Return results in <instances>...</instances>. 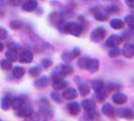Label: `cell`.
I'll return each mask as SVG.
<instances>
[{"mask_svg": "<svg viewBox=\"0 0 134 121\" xmlns=\"http://www.w3.org/2000/svg\"><path fill=\"white\" fill-rule=\"evenodd\" d=\"M62 30L67 34H72L74 36H80L83 30H84V25L80 22H68L64 24L62 27Z\"/></svg>", "mask_w": 134, "mask_h": 121, "instance_id": "6da1fadb", "label": "cell"}, {"mask_svg": "<svg viewBox=\"0 0 134 121\" xmlns=\"http://www.w3.org/2000/svg\"><path fill=\"white\" fill-rule=\"evenodd\" d=\"M18 60L22 64H29L34 60V54L27 48L18 47Z\"/></svg>", "mask_w": 134, "mask_h": 121, "instance_id": "7a4b0ae2", "label": "cell"}, {"mask_svg": "<svg viewBox=\"0 0 134 121\" xmlns=\"http://www.w3.org/2000/svg\"><path fill=\"white\" fill-rule=\"evenodd\" d=\"M107 35V31L104 27L98 26L91 32V40L94 42H100L104 40Z\"/></svg>", "mask_w": 134, "mask_h": 121, "instance_id": "3957f363", "label": "cell"}, {"mask_svg": "<svg viewBox=\"0 0 134 121\" xmlns=\"http://www.w3.org/2000/svg\"><path fill=\"white\" fill-rule=\"evenodd\" d=\"M5 56L7 60H9L10 62H16L18 60V47L14 42H10L8 45V51L6 52Z\"/></svg>", "mask_w": 134, "mask_h": 121, "instance_id": "277c9868", "label": "cell"}, {"mask_svg": "<svg viewBox=\"0 0 134 121\" xmlns=\"http://www.w3.org/2000/svg\"><path fill=\"white\" fill-rule=\"evenodd\" d=\"M17 116L19 117H23V118H27V117H30L31 115L34 114V109L32 107L29 105V104H23L19 109H17V112H16Z\"/></svg>", "mask_w": 134, "mask_h": 121, "instance_id": "5b68a950", "label": "cell"}, {"mask_svg": "<svg viewBox=\"0 0 134 121\" xmlns=\"http://www.w3.org/2000/svg\"><path fill=\"white\" fill-rule=\"evenodd\" d=\"M81 54V50L78 47H75L72 52H64L62 54V60L65 62H72L76 58H78Z\"/></svg>", "mask_w": 134, "mask_h": 121, "instance_id": "8992f818", "label": "cell"}, {"mask_svg": "<svg viewBox=\"0 0 134 121\" xmlns=\"http://www.w3.org/2000/svg\"><path fill=\"white\" fill-rule=\"evenodd\" d=\"M122 42L121 35L118 34H111L106 40V46L109 47H118Z\"/></svg>", "mask_w": 134, "mask_h": 121, "instance_id": "52a82bcc", "label": "cell"}, {"mask_svg": "<svg viewBox=\"0 0 134 121\" xmlns=\"http://www.w3.org/2000/svg\"><path fill=\"white\" fill-rule=\"evenodd\" d=\"M127 100L128 97L124 93H122V92L116 91V93L112 95V101L114 102L115 104H117V105H123V104H125L127 102Z\"/></svg>", "mask_w": 134, "mask_h": 121, "instance_id": "ba28073f", "label": "cell"}, {"mask_svg": "<svg viewBox=\"0 0 134 121\" xmlns=\"http://www.w3.org/2000/svg\"><path fill=\"white\" fill-rule=\"evenodd\" d=\"M62 97L65 100H74L78 97V91L75 88H67L63 93H62Z\"/></svg>", "mask_w": 134, "mask_h": 121, "instance_id": "9c48e42d", "label": "cell"}, {"mask_svg": "<svg viewBox=\"0 0 134 121\" xmlns=\"http://www.w3.org/2000/svg\"><path fill=\"white\" fill-rule=\"evenodd\" d=\"M122 54L127 58V59H131L134 57V43H130L127 42L124 45V47H122V51H121Z\"/></svg>", "mask_w": 134, "mask_h": 121, "instance_id": "30bf717a", "label": "cell"}, {"mask_svg": "<svg viewBox=\"0 0 134 121\" xmlns=\"http://www.w3.org/2000/svg\"><path fill=\"white\" fill-rule=\"evenodd\" d=\"M117 115L123 119H128V120L134 119V111L130 108H122L120 110H118Z\"/></svg>", "mask_w": 134, "mask_h": 121, "instance_id": "8fae6325", "label": "cell"}, {"mask_svg": "<svg viewBox=\"0 0 134 121\" xmlns=\"http://www.w3.org/2000/svg\"><path fill=\"white\" fill-rule=\"evenodd\" d=\"M102 113L108 117H115L117 116V110L110 103H106L102 107Z\"/></svg>", "mask_w": 134, "mask_h": 121, "instance_id": "7c38bea8", "label": "cell"}, {"mask_svg": "<svg viewBox=\"0 0 134 121\" xmlns=\"http://www.w3.org/2000/svg\"><path fill=\"white\" fill-rule=\"evenodd\" d=\"M66 108L68 112L73 116H78V114L80 113V104L78 102H70L67 104Z\"/></svg>", "mask_w": 134, "mask_h": 121, "instance_id": "4fadbf2b", "label": "cell"}, {"mask_svg": "<svg viewBox=\"0 0 134 121\" xmlns=\"http://www.w3.org/2000/svg\"><path fill=\"white\" fill-rule=\"evenodd\" d=\"M92 58H89V57H82L78 60V66L82 70H89L91 65H92Z\"/></svg>", "mask_w": 134, "mask_h": 121, "instance_id": "5bb4252c", "label": "cell"}, {"mask_svg": "<svg viewBox=\"0 0 134 121\" xmlns=\"http://www.w3.org/2000/svg\"><path fill=\"white\" fill-rule=\"evenodd\" d=\"M40 115L44 120H51L54 117V112L52 111V109L46 107V105H44V106H41L40 108Z\"/></svg>", "mask_w": 134, "mask_h": 121, "instance_id": "9a60e30c", "label": "cell"}, {"mask_svg": "<svg viewBox=\"0 0 134 121\" xmlns=\"http://www.w3.org/2000/svg\"><path fill=\"white\" fill-rule=\"evenodd\" d=\"M93 11H94V12H93V15H94L95 19L98 20V21H102V22H103V21L108 20V18H109V14L103 12L99 8H94Z\"/></svg>", "mask_w": 134, "mask_h": 121, "instance_id": "2e32d148", "label": "cell"}, {"mask_svg": "<svg viewBox=\"0 0 134 121\" xmlns=\"http://www.w3.org/2000/svg\"><path fill=\"white\" fill-rule=\"evenodd\" d=\"M37 8V1L36 0H27L26 2H24L22 4V9L27 12H31L34 11Z\"/></svg>", "mask_w": 134, "mask_h": 121, "instance_id": "e0dca14e", "label": "cell"}, {"mask_svg": "<svg viewBox=\"0 0 134 121\" xmlns=\"http://www.w3.org/2000/svg\"><path fill=\"white\" fill-rule=\"evenodd\" d=\"M48 85V78L47 76H42L40 77L37 80L34 82V87L37 89H44Z\"/></svg>", "mask_w": 134, "mask_h": 121, "instance_id": "ac0fdd59", "label": "cell"}, {"mask_svg": "<svg viewBox=\"0 0 134 121\" xmlns=\"http://www.w3.org/2000/svg\"><path fill=\"white\" fill-rule=\"evenodd\" d=\"M84 119H86V120H99L100 119V114H99V112H97L95 109L93 110H88L86 111V113L84 115Z\"/></svg>", "mask_w": 134, "mask_h": 121, "instance_id": "d6986e66", "label": "cell"}, {"mask_svg": "<svg viewBox=\"0 0 134 121\" xmlns=\"http://www.w3.org/2000/svg\"><path fill=\"white\" fill-rule=\"evenodd\" d=\"M12 96L9 94L5 95L2 99H1V108L3 110H8L11 107V103H12Z\"/></svg>", "mask_w": 134, "mask_h": 121, "instance_id": "ffe728a7", "label": "cell"}, {"mask_svg": "<svg viewBox=\"0 0 134 121\" xmlns=\"http://www.w3.org/2000/svg\"><path fill=\"white\" fill-rule=\"evenodd\" d=\"M82 107L84 108L86 111L88 110H93L96 108V102L91 98H87L82 101Z\"/></svg>", "mask_w": 134, "mask_h": 121, "instance_id": "44dd1931", "label": "cell"}, {"mask_svg": "<svg viewBox=\"0 0 134 121\" xmlns=\"http://www.w3.org/2000/svg\"><path fill=\"white\" fill-rule=\"evenodd\" d=\"M23 104H25V99L23 97H14L12 98V103H11V107L14 110L19 109Z\"/></svg>", "mask_w": 134, "mask_h": 121, "instance_id": "7402d4cb", "label": "cell"}, {"mask_svg": "<svg viewBox=\"0 0 134 121\" xmlns=\"http://www.w3.org/2000/svg\"><path fill=\"white\" fill-rule=\"evenodd\" d=\"M91 85H92V88H93V90L95 92L100 91V90L105 88V83L102 80H100V79H96V80L91 81Z\"/></svg>", "mask_w": 134, "mask_h": 121, "instance_id": "603a6c76", "label": "cell"}, {"mask_svg": "<svg viewBox=\"0 0 134 121\" xmlns=\"http://www.w3.org/2000/svg\"><path fill=\"white\" fill-rule=\"evenodd\" d=\"M59 71H60V73L64 75L65 77H66V76H70V75H73V73H74L73 67H71L70 65H66V64H65V65H60Z\"/></svg>", "mask_w": 134, "mask_h": 121, "instance_id": "cb8c5ba5", "label": "cell"}, {"mask_svg": "<svg viewBox=\"0 0 134 121\" xmlns=\"http://www.w3.org/2000/svg\"><path fill=\"white\" fill-rule=\"evenodd\" d=\"M110 26L114 29H121L124 27V21L120 18H113L110 20Z\"/></svg>", "mask_w": 134, "mask_h": 121, "instance_id": "d4e9b609", "label": "cell"}, {"mask_svg": "<svg viewBox=\"0 0 134 121\" xmlns=\"http://www.w3.org/2000/svg\"><path fill=\"white\" fill-rule=\"evenodd\" d=\"M53 83V88H54L55 91H59V90H63L67 87L68 83L64 79H60V80H57L52 82Z\"/></svg>", "mask_w": 134, "mask_h": 121, "instance_id": "484cf974", "label": "cell"}, {"mask_svg": "<svg viewBox=\"0 0 134 121\" xmlns=\"http://www.w3.org/2000/svg\"><path fill=\"white\" fill-rule=\"evenodd\" d=\"M24 74H25L24 68L16 66V67H14L13 69H12V75H13L16 79H21V78L24 76Z\"/></svg>", "mask_w": 134, "mask_h": 121, "instance_id": "4316f807", "label": "cell"}, {"mask_svg": "<svg viewBox=\"0 0 134 121\" xmlns=\"http://www.w3.org/2000/svg\"><path fill=\"white\" fill-rule=\"evenodd\" d=\"M108 96V90L107 89H102L100 91H97L96 92V99L98 102H104V101L106 100V98H107Z\"/></svg>", "mask_w": 134, "mask_h": 121, "instance_id": "83f0119b", "label": "cell"}, {"mask_svg": "<svg viewBox=\"0 0 134 121\" xmlns=\"http://www.w3.org/2000/svg\"><path fill=\"white\" fill-rule=\"evenodd\" d=\"M90 91H91V89H90L89 85H87V84L82 83V84L79 85V93L81 94V96L86 97V96L90 94Z\"/></svg>", "mask_w": 134, "mask_h": 121, "instance_id": "f1b7e54d", "label": "cell"}, {"mask_svg": "<svg viewBox=\"0 0 134 121\" xmlns=\"http://www.w3.org/2000/svg\"><path fill=\"white\" fill-rule=\"evenodd\" d=\"M0 67H1L2 70H4V71H9V70L12 69V62H10V60H7V59H3V60H1V62H0Z\"/></svg>", "mask_w": 134, "mask_h": 121, "instance_id": "f546056e", "label": "cell"}, {"mask_svg": "<svg viewBox=\"0 0 134 121\" xmlns=\"http://www.w3.org/2000/svg\"><path fill=\"white\" fill-rule=\"evenodd\" d=\"M99 67H100V63H99V60L98 59H93L92 60V65H91V67L89 69V73H91V74H94L96 72H98V70H99Z\"/></svg>", "mask_w": 134, "mask_h": 121, "instance_id": "4dcf8cb0", "label": "cell"}, {"mask_svg": "<svg viewBox=\"0 0 134 121\" xmlns=\"http://www.w3.org/2000/svg\"><path fill=\"white\" fill-rule=\"evenodd\" d=\"M49 19L52 20V22L54 23V25H60V23H62V16H60L59 13H55V12H54V13H52L51 15H49Z\"/></svg>", "mask_w": 134, "mask_h": 121, "instance_id": "1f68e13d", "label": "cell"}, {"mask_svg": "<svg viewBox=\"0 0 134 121\" xmlns=\"http://www.w3.org/2000/svg\"><path fill=\"white\" fill-rule=\"evenodd\" d=\"M40 72H41V69H40L38 66H34V67L29 68V70H28L29 76H31V77H34V78L38 77L40 74Z\"/></svg>", "mask_w": 134, "mask_h": 121, "instance_id": "d6a6232c", "label": "cell"}, {"mask_svg": "<svg viewBox=\"0 0 134 121\" xmlns=\"http://www.w3.org/2000/svg\"><path fill=\"white\" fill-rule=\"evenodd\" d=\"M122 89V86H121L120 84H117V83H109L107 85V90L108 92L110 91V92H112V91H119Z\"/></svg>", "mask_w": 134, "mask_h": 121, "instance_id": "836d02e7", "label": "cell"}, {"mask_svg": "<svg viewBox=\"0 0 134 121\" xmlns=\"http://www.w3.org/2000/svg\"><path fill=\"white\" fill-rule=\"evenodd\" d=\"M9 25L10 27L12 28V29H15V30H17V29H20L21 27L23 26V22L22 21H20V20H12L10 23H9Z\"/></svg>", "mask_w": 134, "mask_h": 121, "instance_id": "e575fe53", "label": "cell"}, {"mask_svg": "<svg viewBox=\"0 0 134 121\" xmlns=\"http://www.w3.org/2000/svg\"><path fill=\"white\" fill-rule=\"evenodd\" d=\"M125 22L131 29H134V15L128 14L125 16Z\"/></svg>", "mask_w": 134, "mask_h": 121, "instance_id": "d590c367", "label": "cell"}, {"mask_svg": "<svg viewBox=\"0 0 134 121\" xmlns=\"http://www.w3.org/2000/svg\"><path fill=\"white\" fill-rule=\"evenodd\" d=\"M106 11H107L108 14H116L119 13L120 11V8L117 6V5H110L106 8Z\"/></svg>", "mask_w": 134, "mask_h": 121, "instance_id": "8d00e7d4", "label": "cell"}, {"mask_svg": "<svg viewBox=\"0 0 134 121\" xmlns=\"http://www.w3.org/2000/svg\"><path fill=\"white\" fill-rule=\"evenodd\" d=\"M120 50L118 48V47H111V50L109 51V53H108V56L110 57V58H117L119 54H120Z\"/></svg>", "mask_w": 134, "mask_h": 121, "instance_id": "74e56055", "label": "cell"}, {"mask_svg": "<svg viewBox=\"0 0 134 121\" xmlns=\"http://www.w3.org/2000/svg\"><path fill=\"white\" fill-rule=\"evenodd\" d=\"M41 66L44 68V69H48V68H51L53 66V60H51V59H42L41 60Z\"/></svg>", "mask_w": 134, "mask_h": 121, "instance_id": "f35d334b", "label": "cell"}, {"mask_svg": "<svg viewBox=\"0 0 134 121\" xmlns=\"http://www.w3.org/2000/svg\"><path fill=\"white\" fill-rule=\"evenodd\" d=\"M51 95H52V98L54 99V101L58 102V103H60V102H62V96H60L59 93H57V92H53Z\"/></svg>", "mask_w": 134, "mask_h": 121, "instance_id": "ab89813d", "label": "cell"}, {"mask_svg": "<svg viewBox=\"0 0 134 121\" xmlns=\"http://www.w3.org/2000/svg\"><path fill=\"white\" fill-rule=\"evenodd\" d=\"M7 30L6 29H4V28H2V27H0V40H5L7 37Z\"/></svg>", "mask_w": 134, "mask_h": 121, "instance_id": "60d3db41", "label": "cell"}, {"mask_svg": "<svg viewBox=\"0 0 134 121\" xmlns=\"http://www.w3.org/2000/svg\"><path fill=\"white\" fill-rule=\"evenodd\" d=\"M121 38H122V41L123 40H130V34H128V32H124L121 35Z\"/></svg>", "mask_w": 134, "mask_h": 121, "instance_id": "b9f144b4", "label": "cell"}, {"mask_svg": "<svg viewBox=\"0 0 134 121\" xmlns=\"http://www.w3.org/2000/svg\"><path fill=\"white\" fill-rule=\"evenodd\" d=\"M129 7H134V0H124Z\"/></svg>", "mask_w": 134, "mask_h": 121, "instance_id": "7bdbcfd3", "label": "cell"}, {"mask_svg": "<svg viewBox=\"0 0 134 121\" xmlns=\"http://www.w3.org/2000/svg\"><path fill=\"white\" fill-rule=\"evenodd\" d=\"M3 48H4V46H3V43L0 41V52H2V51H3Z\"/></svg>", "mask_w": 134, "mask_h": 121, "instance_id": "ee69618b", "label": "cell"}, {"mask_svg": "<svg viewBox=\"0 0 134 121\" xmlns=\"http://www.w3.org/2000/svg\"><path fill=\"white\" fill-rule=\"evenodd\" d=\"M11 1H13V2H17L18 0H11Z\"/></svg>", "mask_w": 134, "mask_h": 121, "instance_id": "f6af8a7d", "label": "cell"}]
</instances>
